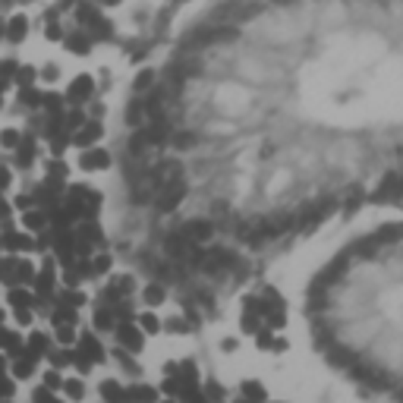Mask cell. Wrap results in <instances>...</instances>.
I'll return each instance as SVG.
<instances>
[{
	"mask_svg": "<svg viewBox=\"0 0 403 403\" xmlns=\"http://www.w3.org/2000/svg\"><path fill=\"white\" fill-rule=\"evenodd\" d=\"M161 331H167V334H189V321H186L183 315H174V319L161 321Z\"/></svg>",
	"mask_w": 403,
	"mask_h": 403,
	"instance_id": "cell-26",
	"label": "cell"
},
{
	"mask_svg": "<svg viewBox=\"0 0 403 403\" xmlns=\"http://www.w3.org/2000/svg\"><path fill=\"white\" fill-rule=\"evenodd\" d=\"M79 353H82L85 359H88V362L95 366V362H104L107 350L101 347V340L95 337L92 331H82V334H79Z\"/></svg>",
	"mask_w": 403,
	"mask_h": 403,
	"instance_id": "cell-9",
	"label": "cell"
},
{
	"mask_svg": "<svg viewBox=\"0 0 403 403\" xmlns=\"http://www.w3.org/2000/svg\"><path fill=\"white\" fill-rule=\"evenodd\" d=\"M3 249L7 252H28V249H35V240L28 234H16L13 224L3 221Z\"/></svg>",
	"mask_w": 403,
	"mask_h": 403,
	"instance_id": "cell-8",
	"label": "cell"
},
{
	"mask_svg": "<svg viewBox=\"0 0 403 403\" xmlns=\"http://www.w3.org/2000/svg\"><path fill=\"white\" fill-rule=\"evenodd\" d=\"M111 265H113V259H111V255H107V252L95 255V259H92V274H95V277L107 274V271H111Z\"/></svg>",
	"mask_w": 403,
	"mask_h": 403,
	"instance_id": "cell-30",
	"label": "cell"
},
{
	"mask_svg": "<svg viewBox=\"0 0 403 403\" xmlns=\"http://www.w3.org/2000/svg\"><path fill=\"white\" fill-rule=\"evenodd\" d=\"M64 391L70 400H82L85 397V382L82 378H64Z\"/></svg>",
	"mask_w": 403,
	"mask_h": 403,
	"instance_id": "cell-27",
	"label": "cell"
},
{
	"mask_svg": "<svg viewBox=\"0 0 403 403\" xmlns=\"http://www.w3.org/2000/svg\"><path fill=\"white\" fill-rule=\"evenodd\" d=\"M95 328H98V331H113V328H117V315H113V306L101 303L98 309H95Z\"/></svg>",
	"mask_w": 403,
	"mask_h": 403,
	"instance_id": "cell-16",
	"label": "cell"
},
{
	"mask_svg": "<svg viewBox=\"0 0 403 403\" xmlns=\"http://www.w3.org/2000/svg\"><path fill=\"white\" fill-rule=\"evenodd\" d=\"M54 403H64V400H54Z\"/></svg>",
	"mask_w": 403,
	"mask_h": 403,
	"instance_id": "cell-54",
	"label": "cell"
},
{
	"mask_svg": "<svg viewBox=\"0 0 403 403\" xmlns=\"http://www.w3.org/2000/svg\"><path fill=\"white\" fill-rule=\"evenodd\" d=\"M16 394V382L7 375V372H0V400H10Z\"/></svg>",
	"mask_w": 403,
	"mask_h": 403,
	"instance_id": "cell-35",
	"label": "cell"
},
{
	"mask_svg": "<svg viewBox=\"0 0 403 403\" xmlns=\"http://www.w3.org/2000/svg\"><path fill=\"white\" fill-rule=\"evenodd\" d=\"M98 394H101V400H104V403H123V400H126V388H123L120 382H113V378L101 382Z\"/></svg>",
	"mask_w": 403,
	"mask_h": 403,
	"instance_id": "cell-13",
	"label": "cell"
},
{
	"mask_svg": "<svg viewBox=\"0 0 403 403\" xmlns=\"http://www.w3.org/2000/svg\"><path fill=\"white\" fill-rule=\"evenodd\" d=\"M117 344H120V350H129V353H139L142 350V328L135 325V321H117Z\"/></svg>",
	"mask_w": 403,
	"mask_h": 403,
	"instance_id": "cell-5",
	"label": "cell"
},
{
	"mask_svg": "<svg viewBox=\"0 0 403 403\" xmlns=\"http://www.w3.org/2000/svg\"><path fill=\"white\" fill-rule=\"evenodd\" d=\"M151 85H155V73L151 70H142L139 76H135V92H149Z\"/></svg>",
	"mask_w": 403,
	"mask_h": 403,
	"instance_id": "cell-38",
	"label": "cell"
},
{
	"mask_svg": "<svg viewBox=\"0 0 403 403\" xmlns=\"http://www.w3.org/2000/svg\"><path fill=\"white\" fill-rule=\"evenodd\" d=\"M0 403H13V397H10V400H0Z\"/></svg>",
	"mask_w": 403,
	"mask_h": 403,
	"instance_id": "cell-53",
	"label": "cell"
},
{
	"mask_svg": "<svg viewBox=\"0 0 403 403\" xmlns=\"http://www.w3.org/2000/svg\"><path fill=\"white\" fill-rule=\"evenodd\" d=\"M139 328L145 334H158V331H161V319H158L155 312H142V315H139Z\"/></svg>",
	"mask_w": 403,
	"mask_h": 403,
	"instance_id": "cell-28",
	"label": "cell"
},
{
	"mask_svg": "<svg viewBox=\"0 0 403 403\" xmlns=\"http://www.w3.org/2000/svg\"><path fill=\"white\" fill-rule=\"evenodd\" d=\"M48 356H50V368H64L66 362H70V350H66V347L54 350V353H48Z\"/></svg>",
	"mask_w": 403,
	"mask_h": 403,
	"instance_id": "cell-39",
	"label": "cell"
},
{
	"mask_svg": "<svg viewBox=\"0 0 403 403\" xmlns=\"http://www.w3.org/2000/svg\"><path fill=\"white\" fill-rule=\"evenodd\" d=\"M19 142H22V135L16 133V129H3V133H0V145H3L7 151H16L19 149Z\"/></svg>",
	"mask_w": 403,
	"mask_h": 403,
	"instance_id": "cell-32",
	"label": "cell"
},
{
	"mask_svg": "<svg viewBox=\"0 0 403 403\" xmlns=\"http://www.w3.org/2000/svg\"><path fill=\"white\" fill-rule=\"evenodd\" d=\"M76 240L82 243H92V246H104V230H101L98 221H82V224L76 227Z\"/></svg>",
	"mask_w": 403,
	"mask_h": 403,
	"instance_id": "cell-11",
	"label": "cell"
},
{
	"mask_svg": "<svg viewBox=\"0 0 403 403\" xmlns=\"http://www.w3.org/2000/svg\"><path fill=\"white\" fill-rule=\"evenodd\" d=\"M161 403H177V397H167V400H161Z\"/></svg>",
	"mask_w": 403,
	"mask_h": 403,
	"instance_id": "cell-51",
	"label": "cell"
},
{
	"mask_svg": "<svg viewBox=\"0 0 403 403\" xmlns=\"http://www.w3.org/2000/svg\"><path fill=\"white\" fill-rule=\"evenodd\" d=\"M186 192H189V186H186V180L183 177H170L167 183L158 189V212L161 214H170V212H177L180 205H183V198H186Z\"/></svg>",
	"mask_w": 403,
	"mask_h": 403,
	"instance_id": "cell-3",
	"label": "cell"
},
{
	"mask_svg": "<svg viewBox=\"0 0 403 403\" xmlns=\"http://www.w3.org/2000/svg\"><path fill=\"white\" fill-rule=\"evenodd\" d=\"M16 164L19 167H32L35 164V139H22L16 149Z\"/></svg>",
	"mask_w": 403,
	"mask_h": 403,
	"instance_id": "cell-20",
	"label": "cell"
},
{
	"mask_svg": "<svg viewBox=\"0 0 403 403\" xmlns=\"http://www.w3.org/2000/svg\"><path fill=\"white\" fill-rule=\"evenodd\" d=\"M309 299L328 359L362 391L403 403V221L350 243Z\"/></svg>",
	"mask_w": 403,
	"mask_h": 403,
	"instance_id": "cell-2",
	"label": "cell"
},
{
	"mask_svg": "<svg viewBox=\"0 0 403 403\" xmlns=\"http://www.w3.org/2000/svg\"><path fill=\"white\" fill-rule=\"evenodd\" d=\"M101 135H104V126H101V120H85L82 126H79L76 133L70 135V142L76 145V149H92Z\"/></svg>",
	"mask_w": 403,
	"mask_h": 403,
	"instance_id": "cell-6",
	"label": "cell"
},
{
	"mask_svg": "<svg viewBox=\"0 0 403 403\" xmlns=\"http://www.w3.org/2000/svg\"><path fill=\"white\" fill-rule=\"evenodd\" d=\"M16 321H19L22 328L32 325V309H16Z\"/></svg>",
	"mask_w": 403,
	"mask_h": 403,
	"instance_id": "cell-44",
	"label": "cell"
},
{
	"mask_svg": "<svg viewBox=\"0 0 403 403\" xmlns=\"http://www.w3.org/2000/svg\"><path fill=\"white\" fill-rule=\"evenodd\" d=\"M180 230H183V236L189 243H196V246H202V243H208L214 236V224H212V221H202V218H198V221H186Z\"/></svg>",
	"mask_w": 403,
	"mask_h": 403,
	"instance_id": "cell-7",
	"label": "cell"
},
{
	"mask_svg": "<svg viewBox=\"0 0 403 403\" xmlns=\"http://www.w3.org/2000/svg\"><path fill=\"white\" fill-rule=\"evenodd\" d=\"M142 117H145V107H142V101H129V107H126V126L139 129L142 126Z\"/></svg>",
	"mask_w": 403,
	"mask_h": 403,
	"instance_id": "cell-25",
	"label": "cell"
},
{
	"mask_svg": "<svg viewBox=\"0 0 403 403\" xmlns=\"http://www.w3.org/2000/svg\"><path fill=\"white\" fill-rule=\"evenodd\" d=\"M50 321H54V325H76V309H70V306H57V309L50 312Z\"/></svg>",
	"mask_w": 403,
	"mask_h": 403,
	"instance_id": "cell-24",
	"label": "cell"
},
{
	"mask_svg": "<svg viewBox=\"0 0 403 403\" xmlns=\"http://www.w3.org/2000/svg\"><path fill=\"white\" fill-rule=\"evenodd\" d=\"M57 344H60V347L76 344V325H57Z\"/></svg>",
	"mask_w": 403,
	"mask_h": 403,
	"instance_id": "cell-29",
	"label": "cell"
},
{
	"mask_svg": "<svg viewBox=\"0 0 403 403\" xmlns=\"http://www.w3.org/2000/svg\"><path fill=\"white\" fill-rule=\"evenodd\" d=\"M243 394H246V397H255V400H262V388H259V384H252V382H246V384H243Z\"/></svg>",
	"mask_w": 403,
	"mask_h": 403,
	"instance_id": "cell-43",
	"label": "cell"
},
{
	"mask_svg": "<svg viewBox=\"0 0 403 403\" xmlns=\"http://www.w3.org/2000/svg\"><path fill=\"white\" fill-rule=\"evenodd\" d=\"M44 388H50V391H64V375H60V368H48L44 372Z\"/></svg>",
	"mask_w": 403,
	"mask_h": 403,
	"instance_id": "cell-31",
	"label": "cell"
},
{
	"mask_svg": "<svg viewBox=\"0 0 403 403\" xmlns=\"http://www.w3.org/2000/svg\"><path fill=\"white\" fill-rule=\"evenodd\" d=\"M196 142H198V135H192V133H177V135H174V149H177V151H186V149H192Z\"/></svg>",
	"mask_w": 403,
	"mask_h": 403,
	"instance_id": "cell-36",
	"label": "cell"
},
{
	"mask_svg": "<svg viewBox=\"0 0 403 403\" xmlns=\"http://www.w3.org/2000/svg\"><path fill=\"white\" fill-rule=\"evenodd\" d=\"M44 224H48V212H35V208H28V212H22V227L26 230H44Z\"/></svg>",
	"mask_w": 403,
	"mask_h": 403,
	"instance_id": "cell-21",
	"label": "cell"
},
{
	"mask_svg": "<svg viewBox=\"0 0 403 403\" xmlns=\"http://www.w3.org/2000/svg\"><path fill=\"white\" fill-rule=\"evenodd\" d=\"M70 177V167H66L60 158H54V161H48V186L54 192H60V186H64V180Z\"/></svg>",
	"mask_w": 403,
	"mask_h": 403,
	"instance_id": "cell-12",
	"label": "cell"
},
{
	"mask_svg": "<svg viewBox=\"0 0 403 403\" xmlns=\"http://www.w3.org/2000/svg\"><path fill=\"white\" fill-rule=\"evenodd\" d=\"M35 366H38V359H32L28 353L16 356V359H13V378H19V382L32 378V375H35Z\"/></svg>",
	"mask_w": 403,
	"mask_h": 403,
	"instance_id": "cell-15",
	"label": "cell"
},
{
	"mask_svg": "<svg viewBox=\"0 0 403 403\" xmlns=\"http://www.w3.org/2000/svg\"><path fill=\"white\" fill-rule=\"evenodd\" d=\"M10 183H13V177H10V170H7V167H0V192L7 189Z\"/></svg>",
	"mask_w": 403,
	"mask_h": 403,
	"instance_id": "cell-47",
	"label": "cell"
},
{
	"mask_svg": "<svg viewBox=\"0 0 403 403\" xmlns=\"http://www.w3.org/2000/svg\"><path fill=\"white\" fill-rule=\"evenodd\" d=\"M70 362H73V366H76V372H79V375H88V372H92V362L85 359V356L79 353V350H70Z\"/></svg>",
	"mask_w": 403,
	"mask_h": 403,
	"instance_id": "cell-33",
	"label": "cell"
},
{
	"mask_svg": "<svg viewBox=\"0 0 403 403\" xmlns=\"http://www.w3.org/2000/svg\"><path fill=\"white\" fill-rule=\"evenodd\" d=\"M26 353L32 356V359H41V356H48V337H44L41 331H32L26 340Z\"/></svg>",
	"mask_w": 403,
	"mask_h": 403,
	"instance_id": "cell-17",
	"label": "cell"
},
{
	"mask_svg": "<svg viewBox=\"0 0 403 403\" xmlns=\"http://www.w3.org/2000/svg\"><path fill=\"white\" fill-rule=\"evenodd\" d=\"M117 362H120V366H123V368H126L129 375H139V372H142V368H139V366H135V362H133V359H129V356H126V353H120V350H117Z\"/></svg>",
	"mask_w": 403,
	"mask_h": 403,
	"instance_id": "cell-41",
	"label": "cell"
},
{
	"mask_svg": "<svg viewBox=\"0 0 403 403\" xmlns=\"http://www.w3.org/2000/svg\"><path fill=\"white\" fill-rule=\"evenodd\" d=\"M88 95H92V79H88V76H79L76 82L70 85V101L76 104V101H85Z\"/></svg>",
	"mask_w": 403,
	"mask_h": 403,
	"instance_id": "cell-22",
	"label": "cell"
},
{
	"mask_svg": "<svg viewBox=\"0 0 403 403\" xmlns=\"http://www.w3.org/2000/svg\"><path fill=\"white\" fill-rule=\"evenodd\" d=\"M32 287H35V306H44L50 297H54V287H57V265L50 262V259L44 262V268L38 271V277H35V283H32Z\"/></svg>",
	"mask_w": 403,
	"mask_h": 403,
	"instance_id": "cell-4",
	"label": "cell"
},
{
	"mask_svg": "<svg viewBox=\"0 0 403 403\" xmlns=\"http://www.w3.org/2000/svg\"><path fill=\"white\" fill-rule=\"evenodd\" d=\"M22 101H26L28 107H38L44 98H41V95H38V92H22Z\"/></svg>",
	"mask_w": 403,
	"mask_h": 403,
	"instance_id": "cell-46",
	"label": "cell"
},
{
	"mask_svg": "<svg viewBox=\"0 0 403 403\" xmlns=\"http://www.w3.org/2000/svg\"><path fill=\"white\" fill-rule=\"evenodd\" d=\"M7 299L13 309H32V306H35V293H28L26 287H10Z\"/></svg>",
	"mask_w": 403,
	"mask_h": 403,
	"instance_id": "cell-18",
	"label": "cell"
},
{
	"mask_svg": "<svg viewBox=\"0 0 403 403\" xmlns=\"http://www.w3.org/2000/svg\"><path fill=\"white\" fill-rule=\"evenodd\" d=\"M35 277H38V271H35V265H32V262H16L13 283H10V287H32V283H35Z\"/></svg>",
	"mask_w": 403,
	"mask_h": 403,
	"instance_id": "cell-14",
	"label": "cell"
},
{
	"mask_svg": "<svg viewBox=\"0 0 403 403\" xmlns=\"http://www.w3.org/2000/svg\"><path fill=\"white\" fill-rule=\"evenodd\" d=\"M16 208H19V212H28V208H35V198L22 192V196H16Z\"/></svg>",
	"mask_w": 403,
	"mask_h": 403,
	"instance_id": "cell-42",
	"label": "cell"
},
{
	"mask_svg": "<svg viewBox=\"0 0 403 403\" xmlns=\"http://www.w3.org/2000/svg\"><path fill=\"white\" fill-rule=\"evenodd\" d=\"M142 299H145V303L149 306H161L164 299H167V290H164V283H149V287H145V290H142Z\"/></svg>",
	"mask_w": 403,
	"mask_h": 403,
	"instance_id": "cell-23",
	"label": "cell"
},
{
	"mask_svg": "<svg viewBox=\"0 0 403 403\" xmlns=\"http://www.w3.org/2000/svg\"><path fill=\"white\" fill-rule=\"evenodd\" d=\"M126 397L133 403H158V391L151 384H133V388H126Z\"/></svg>",
	"mask_w": 403,
	"mask_h": 403,
	"instance_id": "cell-19",
	"label": "cell"
},
{
	"mask_svg": "<svg viewBox=\"0 0 403 403\" xmlns=\"http://www.w3.org/2000/svg\"><path fill=\"white\" fill-rule=\"evenodd\" d=\"M0 221H10V205L3 196H0Z\"/></svg>",
	"mask_w": 403,
	"mask_h": 403,
	"instance_id": "cell-48",
	"label": "cell"
},
{
	"mask_svg": "<svg viewBox=\"0 0 403 403\" xmlns=\"http://www.w3.org/2000/svg\"><path fill=\"white\" fill-rule=\"evenodd\" d=\"M85 303V293H79V290H66V293H60V306H70V309H79V306Z\"/></svg>",
	"mask_w": 403,
	"mask_h": 403,
	"instance_id": "cell-34",
	"label": "cell"
},
{
	"mask_svg": "<svg viewBox=\"0 0 403 403\" xmlns=\"http://www.w3.org/2000/svg\"><path fill=\"white\" fill-rule=\"evenodd\" d=\"M79 167L82 170H104V167H111V155H107L104 149H85L82 151V158H79Z\"/></svg>",
	"mask_w": 403,
	"mask_h": 403,
	"instance_id": "cell-10",
	"label": "cell"
},
{
	"mask_svg": "<svg viewBox=\"0 0 403 403\" xmlns=\"http://www.w3.org/2000/svg\"><path fill=\"white\" fill-rule=\"evenodd\" d=\"M255 133L265 246L337 212L403 198V0H246L170 66Z\"/></svg>",
	"mask_w": 403,
	"mask_h": 403,
	"instance_id": "cell-1",
	"label": "cell"
},
{
	"mask_svg": "<svg viewBox=\"0 0 403 403\" xmlns=\"http://www.w3.org/2000/svg\"><path fill=\"white\" fill-rule=\"evenodd\" d=\"M205 397H208L212 403H218V400H221V388H218L214 382H208V384H205Z\"/></svg>",
	"mask_w": 403,
	"mask_h": 403,
	"instance_id": "cell-45",
	"label": "cell"
},
{
	"mask_svg": "<svg viewBox=\"0 0 403 403\" xmlns=\"http://www.w3.org/2000/svg\"><path fill=\"white\" fill-rule=\"evenodd\" d=\"M16 259H0V283H13Z\"/></svg>",
	"mask_w": 403,
	"mask_h": 403,
	"instance_id": "cell-37",
	"label": "cell"
},
{
	"mask_svg": "<svg viewBox=\"0 0 403 403\" xmlns=\"http://www.w3.org/2000/svg\"><path fill=\"white\" fill-rule=\"evenodd\" d=\"M0 249H3V234H0Z\"/></svg>",
	"mask_w": 403,
	"mask_h": 403,
	"instance_id": "cell-52",
	"label": "cell"
},
{
	"mask_svg": "<svg viewBox=\"0 0 403 403\" xmlns=\"http://www.w3.org/2000/svg\"><path fill=\"white\" fill-rule=\"evenodd\" d=\"M57 400V397H54V391H50V388H44V384H41V388H35V391H32V403H54Z\"/></svg>",
	"mask_w": 403,
	"mask_h": 403,
	"instance_id": "cell-40",
	"label": "cell"
},
{
	"mask_svg": "<svg viewBox=\"0 0 403 403\" xmlns=\"http://www.w3.org/2000/svg\"><path fill=\"white\" fill-rule=\"evenodd\" d=\"M44 79H50V82H54V79H57V66H48V70H44Z\"/></svg>",
	"mask_w": 403,
	"mask_h": 403,
	"instance_id": "cell-50",
	"label": "cell"
},
{
	"mask_svg": "<svg viewBox=\"0 0 403 403\" xmlns=\"http://www.w3.org/2000/svg\"><path fill=\"white\" fill-rule=\"evenodd\" d=\"M32 76H35V70H28V66H26V70L19 73V82H32Z\"/></svg>",
	"mask_w": 403,
	"mask_h": 403,
	"instance_id": "cell-49",
	"label": "cell"
}]
</instances>
